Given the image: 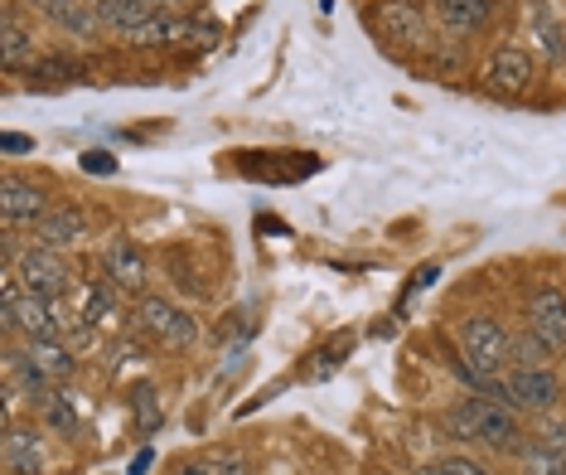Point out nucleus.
I'll return each instance as SVG.
<instances>
[{
    "label": "nucleus",
    "instance_id": "obj_4",
    "mask_svg": "<svg viewBox=\"0 0 566 475\" xmlns=\"http://www.w3.org/2000/svg\"><path fill=\"white\" fill-rule=\"evenodd\" d=\"M499 397L518 413H552L562 397V383L547 374V369H518L513 364L504 379H499Z\"/></svg>",
    "mask_w": 566,
    "mask_h": 475
},
{
    "label": "nucleus",
    "instance_id": "obj_18",
    "mask_svg": "<svg viewBox=\"0 0 566 475\" xmlns=\"http://www.w3.org/2000/svg\"><path fill=\"white\" fill-rule=\"evenodd\" d=\"M0 59H6L10 73L24 69V63H34V40L15 16H6V30H0Z\"/></svg>",
    "mask_w": 566,
    "mask_h": 475
},
{
    "label": "nucleus",
    "instance_id": "obj_2",
    "mask_svg": "<svg viewBox=\"0 0 566 475\" xmlns=\"http://www.w3.org/2000/svg\"><path fill=\"white\" fill-rule=\"evenodd\" d=\"M460 350H465V369L474 379H499L513 364V335L494 316H470L460 330Z\"/></svg>",
    "mask_w": 566,
    "mask_h": 475
},
{
    "label": "nucleus",
    "instance_id": "obj_26",
    "mask_svg": "<svg viewBox=\"0 0 566 475\" xmlns=\"http://www.w3.org/2000/svg\"><path fill=\"white\" fill-rule=\"evenodd\" d=\"M436 475H489L474 456H446V461H436Z\"/></svg>",
    "mask_w": 566,
    "mask_h": 475
},
{
    "label": "nucleus",
    "instance_id": "obj_6",
    "mask_svg": "<svg viewBox=\"0 0 566 475\" xmlns=\"http://www.w3.org/2000/svg\"><path fill=\"white\" fill-rule=\"evenodd\" d=\"M165 0H97V20L107 24V30L126 34V40H136L146 24H156L165 16Z\"/></svg>",
    "mask_w": 566,
    "mask_h": 475
},
{
    "label": "nucleus",
    "instance_id": "obj_17",
    "mask_svg": "<svg viewBox=\"0 0 566 475\" xmlns=\"http://www.w3.org/2000/svg\"><path fill=\"white\" fill-rule=\"evenodd\" d=\"M83 320H87V326H97V330H112L122 320V311H117V287H112V281H97V287L83 291Z\"/></svg>",
    "mask_w": 566,
    "mask_h": 475
},
{
    "label": "nucleus",
    "instance_id": "obj_14",
    "mask_svg": "<svg viewBox=\"0 0 566 475\" xmlns=\"http://www.w3.org/2000/svg\"><path fill=\"white\" fill-rule=\"evenodd\" d=\"M484 79L494 93H523V87L533 83V59H527L523 49H504V54H494Z\"/></svg>",
    "mask_w": 566,
    "mask_h": 475
},
{
    "label": "nucleus",
    "instance_id": "obj_10",
    "mask_svg": "<svg viewBox=\"0 0 566 475\" xmlns=\"http://www.w3.org/2000/svg\"><path fill=\"white\" fill-rule=\"evenodd\" d=\"M87 234V214L78 204H59V209H49L40 224H34V238H40V248H73Z\"/></svg>",
    "mask_w": 566,
    "mask_h": 475
},
{
    "label": "nucleus",
    "instance_id": "obj_24",
    "mask_svg": "<svg viewBox=\"0 0 566 475\" xmlns=\"http://www.w3.org/2000/svg\"><path fill=\"white\" fill-rule=\"evenodd\" d=\"M132 407H136V427L150 432L160 422V403H156V389H136L132 393Z\"/></svg>",
    "mask_w": 566,
    "mask_h": 475
},
{
    "label": "nucleus",
    "instance_id": "obj_19",
    "mask_svg": "<svg viewBox=\"0 0 566 475\" xmlns=\"http://www.w3.org/2000/svg\"><path fill=\"white\" fill-rule=\"evenodd\" d=\"M40 413L54 432H78V407H73V393L69 389H54L40 397Z\"/></svg>",
    "mask_w": 566,
    "mask_h": 475
},
{
    "label": "nucleus",
    "instance_id": "obj_5",
    "mask_svg": "<svg viewBox=\"0 0 566 475\" xmlns=\"http://www.w3.org/2000/svg\"><path fill=\"white\" fill-rule=\"evenodd\" d=\"M15 277H20L24 291H34V297H49V301L69 291V267H63V258H59L54 248H40V242H34V248L20 258Z\"/></svg>",
    "mask_w": 566,
    "mask_h": 475
},
{
    "label": "nucleus",
    "instance_id": "obj_27",
    "mask_svg": "<svg viewBox=\"0 0 566 475\" xmlns=\"http://www.w3.org/2000/svg\"><path fill=\"white\" fill-rule=\"evenodd\" d=\"M83 171H87V175H112V171H117V161H112L107 151H87V156H83Z\"/></svg>",
    "mask_w": 566,
    "mask_h": 475
},
{
    "label": "nucleus",
    "instance_id": "obj_21",
    "mask_svg": "<svg viewBox=\"0 0 566 475\" xmlns=\"http://www.w3.org/2000/svg\"><path fill=\"white\" fill-rule=\"evenodd\" d=\"M523 471L527 475H566V456L543 442H533V446H523Z\"/></svg>",
    "mask_w": 566,
    "mask_h": 475
},
{
    "label": "nucleus",
    "instance_id": "obj_3",
    "mask_svg": "<svg viewBox=\"0 0 566 475\" xmlns=\"http://www.w3.org/2000/svg\"><path fill=\"white\" fill-rule=\"evenodd\" d=\"M136 326L146 330L150 340H160L165 350H189V344L199 340V320L189 311H179V306H170V301H160V297H140Z\"/></svg>",
    "mask_w": 566,
    "mask_h": 475
},
{
    "label": "nucleus",
    "instance_id": "obj_1",
    "mask_svg": "<svg viewBox=\"0 0 566 475\" xmlns=\"http://www.w3.org/2000/svg\"><path fill=\"white\" fill-rule=\"evenodd\" d=\"M446 432L460 442H484L494 452H518V417L489 397H465L446 413Z\"/></svg>",
    "mask_w": 566,
    "mask_h": 475
},
{
    "label": "nucleus",
    "instance_id": "obj_29",
    "mask_svg": "<svg viewBox=\"0 0 566 475\" xmlns=\"http://www.w3.org/2000/svg\"><path fill=\"white\" fill-rule=\"evenodd\" d=\"M417 475H436V466H431V471H417Z\"/></svg>",
    "mask_w": 566,
    "mask_h": 475
},
{
    "label": "nucleus",
    "instance_id": "obj_13",
    "mask_svg": "<svg viewBox=\"0 0 566 475\" xmlns=\"http://www.w3.org/2000/svg\"><path fill=\"white\" fill-rule=\"evenodd\" d=\"M527 316H533V330L543 335L552 350H566V297L562 291H537L533 306H527Z\"/></svg>",
    "mask_w": 566,
    "mask_h": 475
},
{
    "label": "nucleus",
    "instance_id": "obj_22",
    "mask_svg": "<svg viewBox=\"0 0 566 475\" xmlns=\"http://www.w3.org/2000/svg\"><path fill=\"white\" fill-rule=\"evenodd\" d=\"M533 30H537V44H543V54H547V59H566V40H562L557 20H552L543 6L533 10Z\"/></svg>",
    "mask_w": 566,
    "mask_h": 475
},
{
    "label": "nucleus",
    "instance_id": "obj_23",
    "mask_svg": "<svg viewBox=\"0 0 566 475\" xmlns=\"http://www.w3.org/2000/svg\"><path fill=\"white\" fill-rule=\"evenodd\" d=\"M179 475H252L248 471V461H242V456H203V461H195V466H185V471H179Z\"/></svg>",
    "mask_w": 566,
    "mask_h": 475
},
{
    "label": "nucleus",
    "instance_id": "obj_20",
    "mask_svg": "<svg viewBox=\"0 0 566 475\" xmlns=\"http://www.w3.org/2000/svg\"><path fill=\"white\" fill-rule=\"evenodd\" d=\"M557 354L552 344L537 335V330H527V335H513V364L518 369H547V359Z\"/></svg>",
    "mask_w": 566,
    "mask_h": 475
},
{
    "label": "nucleus",
    "instance_id": "obj_8",
    "mask_svg": "<svg viewBox=\"0 0 566 475\" xmlns=\"http://www.w3.org/2000/svg\"><path fill=\"white\" fill-rule=\"evenodd\" d=\"M0 214H6V224H30L34 228L49 214L44 189L30 185V179H20V175H6L0 179Z\"/></svg>",
    "mask_w": 566,
    "mask_h": 475
},
{
    "label": "nucleus",
    "instance_id": "obj_25",
    "mask_svg": "<svg viewBox=\"0 0 566 475\" xmlns=\"http://www.w3.org/2000/svg\"><path fill=\"white\" fill-rule=\"evenodd\" d=\"M537 442L566 456V422H562V417H547V413H543V427H537Z\"/></svg>",
    "mask_w": 566,
    "mask_h": 475
},
{
    "label": "nucleus",
    "instance_id": "obj_12",
    "mask_svg": "<svg viewBox=\"0 0 566 475\" xmlns=\"http://www.w3.org/2000/svg\"><path fill=\"white\" fill-rule=\"evenodd\" d=\"M34 10L49 20V24H59L63 34H93L97 30V6H87V0H30Z\"/></svg>",
    "mask_w": 566,
    "mask_h": 475
},
{
    "label": "nucleus",
    "instance_id": "obj_16",
    "mask_svg": "<svg viewBox=\"0 0 566 475\" xmlns=\"http://www.w3.org/2000/svg\"><path fill=\"white\" fill-rule=\"evenodd\" d=\"M499 0H436V16H441L450 30H480V24L494 16Z\"/></svg>",
    "mask_w": 566,
    "mask_h": 475
},
{
    "label": "nucleus",
    "instance_id": "obj_7",
    "mask_svg": "<svg viewBox=\"0 0 566 475\" xmlns=\"http://www.w3.org/2000/svg\"><path fill=\"white\" fill-rule=\"evenodd\" d=\"M378 30L388 44H402V49L427 44V20H421V6H411V0H382Z\"/></svg>",
    "mask_w": 566,
    "mask_h": 475
},
{
    "label": "nucleus",
    "instance_id": "obj_15",
    "mask_svg": "<svg viewBox=\"0 0 566 475\" xmlns=\"http://www.w3.org/2000/svg\"><path fill=\"white\" fill-rule=\"evenodd\" d=\"M20 330H24L30 340H59L54 301H49V297H34V291H24V297H20Z\"/></svg>",
    "mask_w": 566,
    "mask_h": 475
},
{
    "label": "nucleus",
    "instance_id": "obj_9",
    "mask_svg": "<svg viewBox=\"0 0 566 475\" xmlns=\"http://www.w3.org/2000/svg\"><path fill=\"white\" fill-rule=\"evenodd\" d=\"M102 267H107V281L117 291H146V252L136 248V242H112L107 252H102Z\"/></svg>",
    "mask_w": 566,
    "mask_h": 475
},
{
    "label": "nucleus",
    "instance_id": "obj_28",
    "mask_svg": "<svg viewBox=\"0 0 566 475\" xmlns=\"http://www.w3.org/2000/svg\"><path fill=\"white\" fill-rule=\"evenodd\" d=\"M0 151H6V156H24V151H34V141H30V136L6 132V136H0Z\"/></svg>",
    "mask_w": 566,
    "mask_h": 475
},
{
    "label": "nucleus",
    "instance_id": "obj_11",
    "mask_svg": "<svg viewBox=\"0 0 566 475\" xmlns=\"http://www.w3.org/2000/svg\"><path fill=\"white\" fill-rule=\"evenodd\" d=\"M0 461H6L10 475H40V471H44V442H40V432L6 427V442H0Z\"/></svg>",
    "mask_w": 566,
    "mask_h": 475
}]
</instances>
